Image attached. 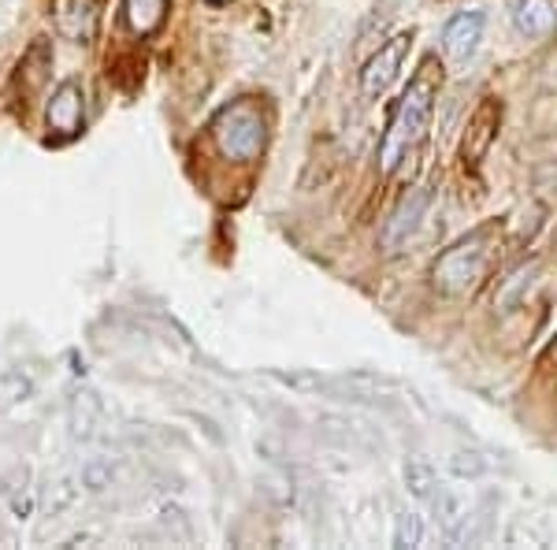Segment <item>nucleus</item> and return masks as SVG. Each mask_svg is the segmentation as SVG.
Masks as SVG:
<instances>
[{"label":"nucleus","instance_id":"9b49d317","mask_svg":"<svg viewBox=\"0 0 557 550\" xmlns=\"http://www.w3.org/2000/svg\"><path fill=\"white\" fill-rule=\"evenodd\" d=\"M123 12L134 34H157L164 26L168 0H123Z\"/></svg>","mask_w":557,"mask_h":550},{"label":"nucleus","instance_id":"4468645a","mask_svg":"<svg viewBox=\"0 0 557 550\" xmlns=\"http://www.w3.org/2000/svg\"><path fill=\"white\" fill-rule=\"evenodd\" d=\"M420 536H424V528H420L417 513H401L398 528H394V547H417Z\"/></svg>","mask_w":557,"mask_h":550},{"label":"nucleus","instance_id":"6e6552de","mask_svg":"<svg viewBox=\"0 0 557 550\" xmlns=\"http://www.w3.org/2000/svg\"><path fill=\"white\" fill-rule=\"evenodd\" d=\"M101 0H57V26L75 41H89L97 30Z\"/></svg>","mask_w":557,"mask_h":550},{"label":"nucleus","instance_id":"39448f33","mask_svg":"<svg viewBox=\"0 0 557 550\" xmlns=\"http://www.w3.org/2000/svg\"><path fill=\"white\" fill-rule=\"evenodd\" d=\"M409 34H401V38H391L383 45L380 52H375L372 60L364 64L361 71V89H364V97H380L386 94V86L398 78V71H401V60H406V52H409Z\"/></svg>","mask_w":557,"mask_h":550},{"label":"nucleus","instance_id":"1a4fd4ad","mask_svg":"<svg viewBox=\"0 0 557 550\" xmlns=\"http://www.w3.org/2000/svg\"><path fill=\"white\" fill-rule=\"evenodd\" d=\"M498 120H502V108L494 97H487L480 108H475V115H472V123H469V138H465V160H480L483 152L491 149V142H494V131H498Z\"/></svg>","mask_w":557,"mask_h":550},{"label":"nucleus","instance_id":"f03ea898","mask_svg":"<svg viewBox=\"0 0 557 550\" xmlns=\"http://www.w3.org/2000/svg\"><path fill=\"white\" fill-rule=\"evenodd\" d=\"M212 142H215V149L227 160H235V164L257 160L268 142V123H264V115H260V108L249 101H235V105L220 108L212 120Z\"/></svg>","mask_w":557,"mask_h":550},{"label":"nucleus","instance_id":"0eeeda50","mask_svg":"<svg viewBox=\"0 0 557 550\" xmlns=\"http://www.w3.org/2000/svg\"><path fill=\"white\" fill-rule=\"evenodd\" d=\"M480 41H483V15L480 12L454 15L450 26H446V34H443V49H446V57H450V60L475 57Z\"/></svg>","mask_w":557,"mask_h":550},{"label":"nucleus","instance_id":"ddd939ff","mask_svg":"<svg viewBox=\"0 0 557 550\" xmlns=\"http://www.w3.org/2000/svg\"><path fill=\"white\" fill-rule=\"evenodd\" d=\"M26 394H30V380H26L23 372H4V376H0V410L23 402Z\"/></svg>","mask_w":557,"mask_h":550},{"label":"nucleus","instance_id":"f257e3e1","mask_svg":"<svg viewBox=\"0 0 557 550\" xmlns=\"http://www.w3.org/2000/svg\"><path fill=\"white\" fill-rule=\"evenodd\" d=\"M435 94H438V71H435V60H428V64L412 75L406 94H401V101L391 115V127H386L380 142L383 175H394L401 160L420 146V138H424V131H428V120H431V108H435Z\"/></svg>","mask_w":557,"mask_h":550},{"label":"nucleus","instance_id":"2eb2a0df","mask_svg":"<svg viewBox=\"0 0 557 550\" xmlns=\"http://www.w3.org/2000/svg\"><path fill=\"white\" fill-rule=\"evenodd\" d=\"M104 480H108L104 468H97V465H89V468H86V484L94 487V491H101V484H104Z\"/></svg>","mask_w":557,"mask_h":550},{"label":"nucleus","instance_id":"9d476101","mask_svg":"<svg viewBox=\"0 0 557 550\" xmlns=\"http://www.w3.org/2000/svg\"><path fill=\"white\" fill-rule=\"evenodd\" d=\"M513 23L524 38H546L557 26V0H517Z\"/></svg>","mask_w":557,"mask_h":550},{"label":"nucleus","instance_id":"20e7f679","mask_svg":"<svg viewBox=\"0 0 557 550\" xmlns=\"http://www.w3.org/2000/svg\"><path fill=\"white\" fill-rule=\"evenodd\" d=\"M83 120H86V97H83V86L78 83H64L52 94L49 101V112H45V123H49V134L52 138H75L83 131Z\"/></svg>","mask_w":557,"mask_h":550},{"label":"nucleus","instance_id":"7ed1b4c3","mask_svg":"<svg viewBox=\"0 0 557 550\" xmlns=\"http://www.w3.org/2000/svg\"><path fill=\"white\" fill-rule=\"evenodd\" d=\"M487 265H491V231H475L435 260V286L443 294H465L487 276Z\"/></svg>","mask_w":557,"mask_h":550},{"label":"nucleus","instance_id":"423d86ee","mask_svg":"<svg viewBox=\"0 0 557 550\" xmlns=\"http://www.w3.org/2000/svg\"><path fill=\"white\" fill-rule=\"evenodd\" d=\"M431 209V191H409L406 197H401V205L394 209L391 216V223H386V231H383V249L386 254H398L401 246L417 234L420 228V220L428 216Z\"/></svg>","mask_w":557,"mask_h":550},{"label":"nucleus","instance_id":"f8f14e48","mask_svg":"<svg viewBox=\"0 0 557 550\" xmlns=\"http://www.w3.org/2000/svg\"><path fill=\"white\" fill-rule=\"evenodd\" d=\"M406 480H409V487H412V494H417V499H435V473H431V465L409 462Z\"/></svg>","mask_w":557,"mask_h":550},{"label":"nucleus","instance_id":"dca6fc26","mask_svg":"<svg viewBox=\"0 0 557 550\" xmlns=\"http://www.w3.org/2000/svg\"><path fill=\"white\" fill-rule=\"evenodd\" d=\"M212 4H223V0H212Z\"/></svg>","mask_w":557,"mask_h":550}]
</instances>
